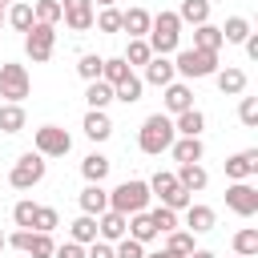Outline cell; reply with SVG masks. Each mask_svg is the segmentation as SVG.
<instances>
[{
    "label": "cell",
    "instance_id": "d4e9b609",
    "mask_svg": "<svg viewBox=\"0 0 258 258\" xmlns=\"http://www.w3.org/2000/svg\"><path fill=\"white\" fill-rule=\"evenodd\" d=\"M226 40H222V28L218 24H198L194 28V44L189 48H202V52H218Z\"/></svg>",
    "mask_w": 258,
    "mask_h": 258
},
{
    "label": "cell",
    "instance_id": "f546056e",
    "mask_svg": "<svg viewBox=\"0 0 258 258\" xmlns=\"http://www.w3.org/2000/svg\"><path fill=\"white\" fill-rule=\"evenodd\" d=\"M141 89H145V81H141L137 73H129L121 85H113V101H121V105H137V101H141Z\"/></svg>",
    "mask_w": 258,
    "mask_h": 258
},
{
    "label": "cell",
    "instance_id": "836d02e7",
    "mask_svg": "<svg viewBox=\"0 0 258 258\" xmlns=\"http://www.w3.org/2000/svg\"><path fill=\"white\" fill-rule=\"evenodd\" d=\"M85 101H89V109H109V101H113V85H109V81H89Z\"/></svg>",
    "mask_w": 258,
    "mask_h": 258
},
{
    "label": "cell",
    "instance_id": "52a82bcc",
    "mask_svg": "<svg viewBox=\"0 0 258 258\" xmlns=\"http://www.w3.org/2000/svg\"><path fill=\"white\" fill-rule=\"evenodd\" d=\"M28 93H32V77H28V69L16 64V60L0 64V97H4V105H24Z\"/></svg>",
    "mask_w": 258,
    "mask_h": 258
},
{
    "label": "cell",
    "instance_id": "60d3db41",
    "mask_svg": "<svg viewBox=\"0 0 258 258\" xmlns=\"http://www.w3.org/2000/svg\"><path fill=\"white\" fill-rule=\"evenodd\" d=\"M149 56H153V48H149L145 40H129V48H125V56H121V60H125L129 69H133V64H141V69H145V64H149Z\"/></svg>",
    "mask_w": 258,
    "mask_h": 258
},
{
    "label": "cell",
    "instance_id": "c3c4849f",
    "mask_svg": "<svg viewBox=\"0 0 258 258\" xmlns=\"http://www.w3.org/2000/svg\"><path fill=\"white\" fill-rule=\"evenodd\" d=\"M52 258H85V246L64 242V246H56V250H52Z\"/></svg>",
    "mask_w": 258,
    "mask_h": 258
},
{
    "label": "cell",
    "instance_id": "cb8c5ba5",
    "mask_svg": "<svg viewBox=\"0 0 258 258\" xmlns=\"http://www.w3.org/2000/svg\"><path fill=\"white\" fill-rule=\"evenodd\" d=\"M202 129H206V113L202 109H185V113L173 117V133L177 137H202Z\"/></svg>",
    "mask_w": 258,
    "mask_h": 258
},
{
    "label": "cell",
    "instance_id": "74e56055",
    "mask_svg": "<svg viewBox=\"0 0 258 258\" xmlns=\"http://www.w3.org/2000/svg\"><path fill=\"white\" fill-rule=\"evenodd\" d=\"M129 73H133V69H129V64L121 60V56H109V60L101 64V81H109V85H121V81H125Z\"/></svg>",
    "mask_w": 258,
    "mask_h": 258
},
{
    "label": "cell",
    "instance_id": "bcb514c9",
    "mask_svg": "<svg viewBox=\"0 0 258 258\" xmlns=\"http://www.w3.org/2000/svg\"><path fill=\"white\" fill-rule=\"evenodd\" d=\"M113 258H145V246H141V242H133V238L125 234L121 242H113Z\"/></svg>",
    "mask_w": 258,
    "mask_h": 258
},
{
    "label": "cell",
    "instance_id": "484cf974",
    "mask_svg": "<svg viewBox=\"0 0 258 258\" xmlns=\"http://www.w3.org/2000/svg\"><path fill=\"white\" fill-rule=\"evenodd\" d=\"M109 169H113V161H109L105 153H89V157L81 161V173H85V181H93V185H101V181L109 177Z\"/></svg>",
    "mask_w": 258,
    "mask_h": 258
},
{
    "label": "cell",
    "instance_id": "ba28073f",
    "mask_svg": "<svg viewBox=\"0 0 258 258\" xmlns=\"http://www.w3.org/2000/svg\"><path fill=\"white\" fill-rule=\"evenodd\" d=\"M24 52H28L32 64L52 60V52H56V28H52V24H32V28L24 32Z\"/></svg>",
    "mask_w": 258,
    "mask_h": 258
},
{
    "label": "cell",
    "instance_id": "e575fe53",
    "mask_svg": "<svg viewBox=\"0 0 258 258\" xmlns=\"http://www.w3.org/2000/svg\"><path fill=\"white\" fill-rule=\"evenodd\" d=\"M165 250H173L177 258H185V254H194L198 246H194V234L177 226V230H169V234H165Z\"/></svg>",
    "mask_w": 258,
    "mask_h": 258
},
{
    "label": "cell",
    "instance_id": "e0dca14e",
    "mask_svg": "<svg viewBox=\"0 0 258 258\" xmlns=\"http://www.w3.org/2000/svg\"><path fill=\"white\" fill-rule=\"evenodd\" d=\"M181 214H185V230H189V234H210L214 222H218V214H214L210 206H202V202H189Z\"/></svg>",
    "mask_w": 258,
    "mask_h": 258
},
{
    "label": "cell",
    "instance_id": "9a60e30c",
    "mask_svg": "<svg viewBox=\"0 0 258 258\" xmlns=\"http://www.w3.org/2000/svg\"><path fill=\"white\" fill-rule=\"evenodd\" d=\"M125 234H129V218H125V214L105 210V214L97 218V238H101V242H109V246H113V242H121Z\"/></svg>",
    "mask_w": 258,
    "mask_h": 258
},
{
    "label": "cell",
    "instance_id": "f907efd6",
    "mask_svg": "<svg viewBox=\"0 0 258 258\" xmlns=\"http://www.w3.org/2000/svg\"><path fill=\"white\" fill-rule=\"evenodd\" d=\"M185 258H218L214 250H194V254H185Z\"/></svg>",
    "mask_w": 258,
    "mask_h": 258
},
{
    "label": "cell",
    "instance_id": "603a6c76",
    "mask_svg": "<svg viewBox=\"0 0 258 258\" xmlns=\"http://www.w3.org/2000/svg\"><path fill=\"white\" fill-rule=\"evenodd\" d=\"M214 81H218V89H222L226 97H242V93H246V73H242L238 64L218 69V73H214Z\"/></svg>",
    "mask_w": 258,
    "mask_h": 258
},
{
    "label": "cell",
    "instance_id": "f6af8a7d",
    "mask_svg": "<svg viewBox=\"0 0 258 258\" xmlns=\"http://www.w3.org/2000/svg\"><path fill=\"white\" fill-rule=\"evenodd\" d=\"M238 121L246 129H258V97H242L238 101Z\"/></svg>",
    "mask_w": 258,
    "mask_h": 258
},
{
    "label": "cell",
    "instance_id": "d6986e66",
    "mask_svg": "<svg viewBox=\"0 0 258 258\" xmlns=\"http://www.w3.org/2000/svg\"><path fill=\"white\" fill-rule=\"evenodd\" d=\"M81 129H85L89 141H109V137H113V121H109L105 109H89L85 121H81Z\"/></svg>",
    "mask_w": 258,
    "mask_h": 258
},
{
    "label": "cell",
    "instance_id": "b9f144b4",
    "mask_svg": "<svg viewBox=\"0 0 258 258\" xmlns=\"http://www.w3.org/2000/svg\"><path fill=\"white\" fill-rule=\"evenodd\" d=\"M101 64H105V56H97V52H85V56L77 60V73L85 77V85H89V81H101Z\"/></svg>",
    "mask_w": 258,
    "mask_h": 258
},
{
    "label": "cell",
    "instance_id": "2e32d148",
    "mask_svg": "<svg viewBox=\"0 0 258 258\" xmlns=\"http://www.w3.org/2000/svg\"><path fill=\"white\" fill-rule=\"evenodd\" d=\"M173 177H177V185H181L185 194H202V189L210 185V173H206V165H202V161H194V165H177V169H173Z\"/></svg>",
    "mask_w": 258,
    "mask_h": 258
},
{
    "label": "cell",
    "instance_id": "7c38bea8",
    "mask_svg": "<svg viewBox=\"0 0 258 258\" xmlns=\"http://www.w3.org/2000/svg\"><path fill=\"white\" fill-rule=\"evenodd\" d=\"M60 20L73 32H89L97 20V8H93V0H60Z\"/></svg>",
    "mask_w": 258,
    "mask_h": 258
},
{
    "label": "cell",
    "instance_id": "44dd1931",
    "mask_svg": "<svg viewBox=\"0 0 258 258\" xmlns=\"http://www.w3.org/2000/svg\"><path fill=\"white\" fill-rule=\"evenodd\" d=\"M77 202H81V214H89V218H101V214L109 210V189L89 181V185L81 189V198H77Z\"/></svg>",
    "mask_w": 258,
    "mask_h": 258
},
{
    "label": "cell",
    "instance_id": "ac0fdd59",
    "mask_svg": "<svg viewBox=\"0 0 258 258\" xmlns=\"http://www.w3.org/2000/svg\"><path fill=\"white\" fill-rule=\"evenodd\" d=\"M141 81H149V85H157V89L173 85V81H177V73H173V56H149V64H145V77H141Z\"/></svg>",
    "mask_w": 258,
    "mask_h": 258
},
{
    "label": "cell",
    "instance_id": "816d5d0a",
    "mask_svg": "<svg viewBox=\"0 0 258 258\" xmlns=\"http://www.w3.org/2000/svg\"><path fill=\"white\" fill-rule=\"evenodd\" d=\"M145 258H177V254H173V250H165V246H161V250H157V254H145Z\"/></svg>",
    "mask_w": 258,
    "mask_h": 258
},
{
    "label": "cell",
    "instance_id": "9f6ffc18",
    "mask_svg": "<svg viewBox=\"0 0 258 258\" xmlns=\"http://www.w3.org/2000/svg\"><path fill=\"white\" fill-rule=\"evenodd\" d=\"M234 258H238V254H234Z\"/></svg>",
    "mask_w": 258,
    "mask_h": 258
},
{
    "label": "cell",
    "instance_id": "f1b7e54d",
    "mask_svg": "<svg viewBox=\"0 0 258 258\" xmlns=\"http://www.w3.org/2000/svg\"><path fill=\"white\" fill-rule=\"evenodd\" d=\"M4 20H8V24L16 28V32H28V28L36 24V16H32V4H28V0H16V4H8Z\"/></svg>",
    "mask_w": 258,
    "mask_h": 258
},
{
    "label": "cell",
    "instance_id": "681fc988",
    "mask_svg": "<svg viewBox=\"0 0 258 258\" xmlns=\"http://www.w3.org/2000/svg\"><path fill=\"white\" fill-rule=\"evenodd\" d=\"M242 48H246V56H250V60H258V32H250V36L242 40Z\"/></svg>",
    "mask_w": 258,
    "mask_h": 258
},
{
    "label": "cell",
    "instance_id": "f35d334b",
    "mask_svg": "<svg viewBox=\"0 0 258 258\" xmlns=\"http://www.w3.org/2000/svg\"><path fill=\"white\" fill-rule=\"evenodd\" d=\"M60 226V214L52 210V206H36V218H32V230L36 234H52Z\"/></svg>",
    "mask_w": 258,
    "mask_h": 258
},
{
    "label": "cell",
    "instance_id": "5bb4252c",
    "mask_svg": "<svg viewBox=\"0 0 258 258\" xmlns=\"http://www.w3.org/2000/svg\"><path fill=\"white\" fill-rule=\"evenodd\" d=\"M254 173H258V149H242V153L226 157V177L230 181H250Z\"/></svg>",
    "mask_w": 258,
    "mask_h": 258
},
{
    "label": "cell",
    "instance_id": "7402d4cb",
    "mask_svg": "<svg viewBox=\"0 0 258 258\" xmlns=\"http://www.w3.org/2000/svg\"><path fill=\"white\" fill-rule=\"evenodd\" d=\"M149 12L145 8H129V12H121V32H129V40H145L149 36Z\"/></svg>",
    "mask_w": 258,
    "mask_h": 258
},
{
    "label": "cell",
    "instance_id": "ffe728a7",
    "mask_svg": "<svg viewBox=\"0 0 258 258\" xmlns=\"http://www.w3.org/2000/svg\"><path fill=\"white\" fill-rule=\"evenodd\" d=\"M169 153H173V161H177V165H194V161H202V157H206V145H202V137H173Z\"/></svg>",
    "mask_w": 258,
    "mask_h": 258
},
{
    "label": "cell",
    "instance_id": "3957f363",
    "mask_svg": "<svg viewBox=\"0 0 258 258\" xmlns=\"http://www.w3.org/2000/svg\"><path fill=\"white\" fill-rule=\"evenodd\" d=\"M145 44L153 48V56H169V52H177V44H181V20H177V12H157V16L149 20V36H145Z\"/></svg>",
    "mask_w": 258,
    "mask_h": 258
},
{
    "label": "cell",
    "instance_id": "ee69618b",
    "mask_svg": "<svg viewBox=\"0 0 258 258\" xmlns=\"http://www.w3.org/2000/svg\"><path fill=\"white\" fill-rule=\"evenodd\" d=\"M93 24H97V32H121V8H101Z\"/></svg>",
    "mask_w": 258,
    "mask_h": 258
},
{
    "label": "cell",
    "instance_id": "db71d44e",
    "mask_svg": "<svg viewBox=\"0 0 258 258\" xmlns=\"http://www.w3.org/2000/svg\"><path fill=\"white\" fill-rule=\"evenodd\" d=\"M4 12H8V0H0V16H4Z\"/></svg>",
    "mask_w": 258,
    "mask_h": 258
},
{
    "label": "cell",
    "instance_id": "d590c367",
    "mask_svg": "<svg viewBox=\"0 0 258 258\" xmlns=\"http://www.w3.org/2000/svg\"><path fill=\"white\" fill-rule=\"evenodd\" d=\"M129 238H133V242H141V246L157 238V230H153L149 214H133V218H129Z\"/></svg>",
    "mask_w": 258,
    "mask_h": 258
},
{
    "label": "cell",
    "instance_id": "8d00e7d4",
    "mask_svg": "<svg viewBox=\"0 0 258 258\" xmlns=\"http://www.w3.org/2000/svg\"><path fill=\"white\" fill-rule=\"evenodd\" d=\"M32 16H36V24H60V0H36L32 4Z\"/></svg>",
    "mask_w": 258,
    "mask_h": 258
},
{
    "label": "cell",
    "instance_id": "4fadbf2b",
    "mask_svg": "<svg viewBox=\"0 0 258 258\" xmlns=\"http://www.w3.org/2000/svg\"><path fill=\"white\" fill-rule=\"evenodd\" d=\"M161 93H165V97H161V105H165V117H177V113L194 109V89H189L185 81H173V85H165Z\"/></svg>",
    "mask_w": 258,
    "mask_h": 258
},
{
    "label": "cell",
    "instance_id": "ab89813d",
    "mask_svg": "<svg viewBox=\"0 0 258 258\" xmlns=\"http://www.w3.org/2000/svg\"><path fill=\"white\" fill-rule=\"evenodd\" d=\"M149 214V222H153V230L157 234H169V230H177L181 222H177V214L173 210H165V206H157V210H145Z\"/></svg>",
    "mask_w": 258,
    "mask_h": 258
},
{
    "label": "cell",
    "instance_id": "4316f807",
    "mask_svg": "<svg viewBox=\"0 0 258 258\" xmlns=\"http://www.w3.org/2000/svg\"><path fill=\"white\" fill-rule=\"evenodd\" d=\"M230 246H234L238 258H258V226H242V230L230 238Z\"/></svg>",
    "mask_w": 258,
    "mask_h": 258
},
{
    "label": "cell",
    "instance_id": "6da1fadb",
    "mask_svg": "<svg viewBox=\"0 0 258 258\" xmlns=\"http://www.w3.org/2000/svg\"><path fill=\"white\" fill-rule=\"evenodd\" d=\"M173 117H165V113H149L145 121H141V129H137V149L145 153V157H161V153H169V145H173Z\"/></svg>",
    "mask_w": 258,
    "mask_h": 258
},
{
    "label": "cell",
    "instance_id": "8992f818",
    "mask_svg": "<svg viewBox=\"0 0 258 258\" xmlns=\"http://www.w3.org/2000/svg\"><path fill=\"white\" fill-rule=\"evenodd\" d=\"M44 173H48V161H44L36 149H28V153H20V157L12 161L8 185H12V189H32V185L44 181Z\"/></svg>",
    "mask_w": 258,
    "mask_h": 258
},
{
    "label": "cell",
    "instance_id": "f5cc1de1",
    "mask_svg": "<svg viewBox=\"0 0 258 258\" xmlns=\"http://www.w3.org/2000/svg\"><path fill=\"white\" fill-rule=\"evenodd\" d=\"M4 246H8V234H4V230H0V254H4Z\"/></svg>",
    "mask_w": 258,
    "mask_h": 258
},
{
    "label": "cell",
    "instance_id": "277c9868",
    "mask_svg": "<svg viewBox=\"0 0 258 258\" xmlns=\"http://www.w3.org/2000/svg\"><path fill=\"white\" fill-rule=\"evenodd\" d=\"M222 64H218V52H202V48H177L173 52V73L181 81H202V77H214Z\"/></svg>",
    "mask_w": 258,
    "mask_h": 258
},
{
    "label": "cell",
    "instance_id": "30bf717a",
    "mask_svg": "<svg viewBox=\"0 0 258 258\" xmlns=\"http://www.w3.org/2000/svg\"><path fill=\"white\" fill-rule=\"evenodd\" d=\"M8 246L20 250V254H28V258H52V250H56L52 234H36V230H16V234H8Z\"/></svg>",
    "mask_w": 258,
    "mask_h": 258
},
{
    "label": "cell",
    "instance_id": "7bdbcfd3",
    "mask_svg": "<svg viewBox=\"0 0 258 258\" xmlns=\"http://www.w3.org/2000/svg\"><path fill=\"white\" fill-rule=\"evenodd\" d=\"M32 218H36V202H32V198H20V202L12 206V222H16L20 230H32Z\"/></svg>",
    "mask_w": 258,
    "mask_h": 258
},
{
    "label": "cell",
    "instance_id": "5b68a950",
    "mask_svg": "<svg viewBox=\"0 0 258 258\" xmlns=\"http://www.w3.org/2000/svg\"><path fill=\"white\" fill-rule=\"evenodd\" d=\"M145 185H149V194H153V198H157V202H161L165 210H173V214H181V210H185V206L194 202V194H185V189L177 185V177H173L169 169H157V173H153V177H149Z\"/></svg>",
    "mask_w": 258,
    "mask_h": 258
},
{
    "label": "cell",
    "instance_id": "d6a6232c",
    "mask_svg": "<svg viewBox=\"0 0 258 258\" xmlns=\"http://www.w3.org/2000/svg\"><path fill=\"white\" fill-rule=\"evenodd\" d=\"M250 32H254V28H250V20H246V16H230V20L222 24V40H226V44H242Z\"/></svg>",
    "mask_w": 258,
    "mask_h": 258
},
{
    "label": "cell",
    "instance_id": "9c48e42d",
    "mask_svg": "<svg viewBox=\"0 0 258 258\" xmlns=\"http://www.w3.org/2000/svg\"><path fill=\"white\" fill-rule=\"evenodd\" d=\"M32 149L48 161V157H64L69 149H73V137H69V129H60V125H40L36 129V137H32Z\"/></svg>",
    "mask_w": 258,
    "mask_h": 258
},
{
    "label": "cell",
    "instance_id": "83f0119b",
    "mask_svg": "<svg viewBox=\"0 0 258 258\" xmlns=\"http://www.w3.org/2000/svg\"><path fill=\"white\" fill-rule=\"evenodd\" d=\"M177 20L181 24H210V0H181V8H177Z\"/></svg>",
    "mask_w": 258,
    "mask_h": 258
},
{
    "label": "cell",
    "instance_id": "8fae6325",
    "mask_svg": "<svg viewBox=\"0 0 258 258\" xmlns=\"http://www.w3.org/2000/svg\"><path fill=\"white\" fill-rule=\"evenodd\" d=\"M226 210H234L238 218H254L258 214V189L250 181H230L226 185Z\"/></svg>",
    "mask_w": 258,
    "mask_h": 258
},
{
    "label": "cell",
    "instance_id": "7a4b0ae2",
    "mask_svg": "<svg viewBox=\"0 0 258 258\" xmlns=\"http://www.w3.org/2000/svg\"><path fill=\"white\" fill-rule=\"evenodd\" d=\"M149 202H153V194H149V185H145L141 177H125L117 189H109V210H117V214H125V218L145 214Z\"/></svg>",
    "mask_w": 258,
    "mask_h": 258
},
{
    "label": "cell",
    "instance_id": "1f68e13d",
    "mask_svg": "<svg viewBox=\"0 0 258 258\" xmlns=\"http://www.w3.org/2000/svg\"><path fill=\"white\" fill-rule=\"evenodd\" d=\"M28 125L24 105H0V133H20Z\"/></svg>",
    "mask_w": 258,
    "mask_h": 258
},
{
    "label": "cell",
    "instance_id": "7dc6e473",
    "mask_svg": "<svg viewBox=\"0 0 258 258\" xmlns=\"http://www.w3.org/2000/svg\"><path fill=\"white\" fill-rule=\"evenodd\" d=\"M85 258H113V246L97 238V242H89V246H85Z\"/></svg>",
    "mask_w": 258,
    "mask_h": 258
},
{
    "label": "cell",
    "instance_id": "11a10c76",
    "mask_svg": "<svg viewBox=\"0 0 258 258\" xmlns=\"http://www.w3.org/2000/svg\"><path fill=\"white\" fill-rule=\"evenodd\" d=\"M0 24H4V16H0Z\"/></svg>",
    "mask_w": 258,
    "mask_h": 258
},
{
    "label": "cell",
    "instance_id": "4dcf8cb0",
    "mask_svg": "<svg viewBox=\"0 0 258 258\" xmlns=\"http://www.w3.org/2000/svg\"><path fill=\"white\" fill-rule=\"evenodd\" d=\"M69 242H77V246H89V242H97V218L81 214V218L69 226Z\"/></svg>",
    "mask_w": 258,
    "mask_h": 258
}]
</instances>
